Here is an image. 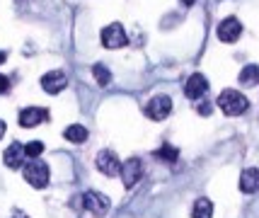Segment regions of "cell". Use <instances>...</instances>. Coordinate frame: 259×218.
<instances>
[{"label": "cell", "mask_w": 259, "mask_h": 218, "mask_svg": "<svg viewBox=\"0 0 259 218\" xmlns=\"http://www.w3.org/2000/svg\"><path fill=\"white\" fill-rule=\"evenodd\" d=\"M218 107H221L228 116H240L247 112L249 102L240 90H223L218 95Z\"/></svg>", "instance_id": "obj_1"}, {"label": "cell", "mask_w": 259, "mask_h": 218, "mask_svg": "<svg viewBox=\"0 0 259 218\" xmlns=\"http://www.w3.org/2000/svg\"><path fill=\"white\" fill-rule=\"evenodd\" d=\"M49 165H46L44 160H29L27 165H24V180H27V184H32L34 189H44L46 184H49Z\"/></svg>", "instance_id": "obj_2"}, {"label": "cell", "mask_w": 259, "mask_h": 218, "mask_svg": "<svg viewBox=\"0 0 259 218\" xmlns=\"http://www.w3.org/2000/svg\"><path fill=\"white\" fill-rule=\"evenodd\" d=\"M169 112H172V100H169L167 95H155V97H150L146 104V114H148V119H153V121L167 119Z\"/></svg>", "instance_id": "obj_3"}, {"label": "cell", "mask_w": 259, "mask_h": 218, "mask_svg": "<svg viewBox=\"0 0 259 218\" xmlns=\"http://www.w3.org/2000/svg\"><path fill=\"white\" fill-rule=\"evenodd\" d=\"M82 204H85V208L90 211L92 216H107V211H109V199L104 194H100V192H85V196H82Z\"/></svg>", "instance_id": "obj_4"}, {"label": "cell", "mask_w": 259, "mask_h": 218, "mask_svg": "<svg viewBox=\"0 0 259 218\" xmlns=\"http://www.w3.org/2000/svg\"><path fill=\"white\" fill-rule=\"evenodd\" d=\"M126 32L121 24H109V27H104L102 29V44L107 46V49H121L126 46Z\"/></svg>", "instance_id": "obj_5"}, {"label": "cell", "mask_w": 259, "mask_h": 218, "mask_svg": "<svg viewBox=\"0 0 259 218\" xmlns=\"http://www.w3.org/2000/svg\"><path fill=\"white\" fill-rule=\"evenodd\" d=\"M240 34H242V24H240L237 17H226L223 22L218 24V39H221V41H226V44L237 41Z\"/></svg>", "instance_id": "obj_6"}, {"label": "cell", "mask_w": 259, "mask_h": 218, "mask_svg": "<svg viewBox=\"0 0 259 218\" xmlns=\"http://www.w3.org/2000/svg\"><path fill=\"white\" fill-rule=\"evenodd\" d=\"M97 170H100L102 175H107V177H114L116 172H121V162H119V158H116V153H112V150H102V153H97Z\"/></svg>", "instance_id": "obj_7"}, {"label": "cell", "mask_w": 259, "mask_h": 218, "mask_svg": "<svg viewBox=\"0 0 259 218\" xmlns=\"http://www.w3.org/2000/svg\"><path fill=\"white\" fill-rule=\"evenodd\" d=\"M66 85H68V78L63 70H49L46 75H41V88L49 95H58L61 90H66Z\"/></svg>", "instance_id": "obj_8"}, {"label": "cell", "mask_w": 259, "mask_h": 218, "mask_svg": "<svg viewBox=\"0 0 259 218\" xmlns=\"http://www.w3.org/2000/svg\"><path fill=\"white\" fill-rule=\"evenodd\" d=\"M206 92H208V80L203 78L201 73H194V75L187 78V82H184V95H187L189 100H201Z\"/></svg>", "instance_id": "obj_9"}, {"label": "cell", "mask_w": 259, "mask_h": 218, "mask_svg": "<svg viewBox=\"0 0 259 218\" xmlns=\"http://www.w3.org/2000/svg\"><path fill=\"white\" fill-rule=\"evenodd\" d=\"M141 175H143V162L138 160V158H128V160L121 165V180H124L126 189H131V187L141 180Z\"/></svg>", "instance_id": "obj_10"}, {"label": "cell", "mask_w": 259, "mask_h": 218, "mask_svg": "<svg viewBox=\"0 0 259 218\" xmlns=\"http://www.w3.org/2000/svg\"><path fill=\"white\" fill-rule=\"evenodd\" d=\"M44 121H49V112L41 109V107H27V109L20 112V126H24V128L39 126Z\"/></svg>", "instance_id": "obj_11"}, {"label": "cell", "mask_w": 259, "mask_h": 218, "mask_svg": "<svg viewBox=\"0 0 259 218\" xmlns=\"http://www.w3.org/2000/svg\"><path fill=\"white\" fill-rule=\"evenodd\" d=\"M24 146H20V143H10L8 146V150L3 153V160H5V165L10 167V170H17V167H22L24 165Z\"/></svg>", "instance_id": "obj_12"}, {"label": "cell", "mask_w": 259, "mask_h": 218, "mask_svg": "<svg viewBox=\"0 0 259 218\" xmlns=\"http://www.w3.org/2000/svg\"><path fill=\"white\" fill-rule=\"evenodd\" d=\"M240 189L245 194H254L259 189V170L257 167H247L245 172L240 175Z\"/></svg>", "instance_id": "obj_13"}, {"label": "cell", "mask_w": 259, "mask_h": 218, "mask_svg": "<svg viewBox=\"0 0 259 218\" xmlns=\"http://www.w3.org/2000/svg\"><path fill=\"white\" fill-rule=\"evenodd\" d=\"M192 218H213V204H211V199H196L192 208Z\"/></svg>", "instance_id": "obj_14"}, {"label": "cell", "mask_w": 259, "mask_h": 218, "mask_svg": "<svg viewBox=\"0 0 259 218\" xmlns=\"http://www.w3.org/2000/svg\"><path fill=\"white\" fill-rule=\"evenodd\" d=\"M240 82L247 85V88L259 85V66L257 63H249V66H245V68L240 70Z\"/></svg>", "instance_id": "obj_15"}, {"label": "cell", "mask_w": 259, "mask_h": 218, "mask_svg": "<svg viewBox=\"0 0 259 218\" xmlns=\"http://www.w3.org/2000/svg\"><path fill=\"white\" fill-rule=\"evenodd\" d=\"M63 136H66V141H70V143H85V141H88V128L80 126V124H73V126H68L66 131H63Z\"/></svg>", "instance_id": "obj_16"}, {"label": "cell", "mask_w": 259, "mask_h": 218, "mask_svg": "<svg viewBox=\"0 0 259 218\" xmlns=\"http://www.w3.org/2000/svg\"><path fill=\"white\" fill-rule=\"evenodd\" d=\"M92 75H95V80H97L100 88H107V85L112 82V73H109V68H107L104 63H95V66H92Z\"/></svg>", "instance_id": "obj_17"}, {"label": "cell", "mask_w": 259, "mask_h": 218, "mask_svg": "<svg viewBox=\"0 0 259 218\" xmlns=\"http://www.w3.org/2000/svg\"><path fill=\"white\" fill-rule=\"evenodd\" d=\"M155 158H158V160H162V162H175L177 158H180V150L175 148V146H167V143H165L162 148L155 150Z\"/></svg>", "instance_id": "obj_18"}, {"label": "cell", "mask_w": 259, "mask_h": 218, "mask_svg": "<svg viewBox=\"0 0 259 218\" xmlns=\"http://www.w3.org/2000/svg\"><path fill=\"white\" fill-rule=\"evenodd\" d=\"M41 153H44V143H39V141H32V143L24 146V155H27L29 160H36Z\"/></svg>", "instance_id": "obj_19"}, {"label": "cell", "mask_w": 259, "mask_h": 218, "mask_svg": "<svg viewBox=\"0 0 259 218\" xmlns=\"http://www.w3.org/2000/svg\"><path fill=\"white\" fill-rule=\"evenodd\" d=\"M5 92H10V80L5 75H0V95H5Z\"/></svg>", "instance_id": "obj_20"}, {"label": "cell", "mask_w": 259, "mask_h": 218, "mask_svg": "<svg viewBox=\"0 0 259 218\" xmlns=\"http://www.w3.org/2000/svg\"><path fill=\"white\" fill-rule=\"evenodd\" d=\"M199 112H201V114H208V112H211V104H201Z\"/></svg>", "instance_id": "obj_21"}, {"label": "cell", "mask_w": 259, "mask_h": 218, "mask_svg": "<svg viewBox=\"0 0 259 218\" xmlns=\"http://www.w3.org/2000/svg\"><path fill=\"white\" fill-rule=\"evenodd\" d=\"M5 136V121H3V119H0V138Z\"/></svg>", "instance_id": "obj_22"}, {"label": "cell", "mask_w": 259, "mask_h": 218, "mask_svg": "<svg viewBox=\"0 0 259 218\" xmlns=\"http://www.w3.org/2000/svg\"><path fill=\"white\" fill-rule=\"evenodd\" d=\"M5 58H8L5 56V51H0V63H5Z\"/></svg>", "instance_id": "obj_23"}, {"label": "cell", "mask_w": 259, "mask_h": 218, "mask_svg": "<svg viewBox=\"0 0 259 218\" xmlns=\"http://www.w3.org/2000/svg\"><path fill=\"white\" fill-rule=\"evenodd\" d=\"M182 3H184V5H194V0H182Z\"/></svg>", "instance_id": "obj_24"}, {"label": "cell", "mask_w": 259, "mask_h": 218, "mask_svg": "<svg viewBox=\"0 0 259 218\" xmlns=\"http://www.w3.org/2000/svg\"><path fill=\"white\" fill-rule=\"evenodd\" d=\"M17 218H27V216H17Z\"/></svg>", "instance_id": "obj_25"}, {"label": "cell", "mask_w": 259, "mask_h": 218, "mask_svg": "<svg viewBox=\"0 0 259 218\" xmlns=\"http://www.w3.org/2000/svg\"><path fill=\"white\" fill-rule=\"evenodd\" d=\"M20 3H22V0H20Z\"/></svg>", "instance_id": "obj_26"}]
</instances>
